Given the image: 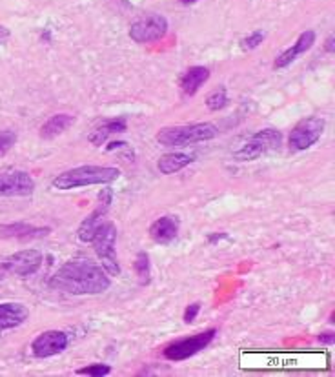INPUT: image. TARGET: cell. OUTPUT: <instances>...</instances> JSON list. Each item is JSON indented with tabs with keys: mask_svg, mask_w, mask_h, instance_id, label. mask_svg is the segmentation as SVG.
<instances>
[{
	"mask_svg": "<svg viewBox=\"0 0 335 377\" xmlns=\"http://www.w3.org/2000/svg\"><path fill=\"white\" fill-rule=\"evenodd\" d=\"M51 288L71 295H99L112 286L108 272L90 259H71L55 272Z\"/></svg>",
	"mask_w": 335,
	"mask_h": 377,
	"instance_id": "obj_1",
	"label": "cell"
},
{
	"mask_svg": "<svg viewBox=\"0 0 335 377\" xmlns=\"http://www.w3.org/2000/svg\"><path fill=\"white\" fill-rule=\"evenodd\" d=\"M119 177H120L119 168H113V166L86 164V166H77V168H71V170L58 174L57 177L51 181V186H53V190L68 191L84 186H95V184L115 183Z\"/></svg>",
	"mask_w": 335,
	"mask_h": 377,
	"instance_id": "obj_2",
	"label": "cell"
},
{
	"mask_svg": "<svg viewBox=\"0 0 335 377\" xmlns=\"http://www.w3.org/2000/svg\"><path fill=\"white\" fill-rule=\"evenodd\" d=\"M219 135V129L211 122H197V124L171 126V128H162L157 133V142L166 148H177V146H190L197 142H206L216 139Z\"/></svg>",
	"mask_w": 335,
	"mask_h": 377,
	"instance_id": "obj_3",
	"label": "cell"
},
{
	"mask_svg": "<svg viewBox=\"0 0 335 377\" xmlns=\"http://www.w3.org/2000/svg\"><path fill=\"white\" fill-rule=\"evenodd\" d=\"M93 248L100 266L108 272L110 277H117L120 274L119 259H117V226L112 221H102L93 237Z\"/></svg>",
	"mask_w": 335,
	"mask_h": 377,
	"instance_id": "obj_4",
	"label": "cell"
},
{
	"mask_svg": "<svg viewBox=\"0 0 335 377\" xmlns=\"http://www.w3.org/2000/svg\"><path fill=\"white\" fill-rule=\"evenodd\" d=\"M281 142H282V135L279 129L265 128L261 129V132H257L255 135H252L245 144L240 146L235 154H233V159L239 162L255 161V159H259L261 155L279 149Z\"/></svg>",
	"mask_w": 335,
	"mask_h": 377,
	"instance_id": "obj_5",
	"label": "cell"
},
{
	"mask_svg": "<svg viewBox=\"0 0 335 377\" xmlns=\"http://www.w3.org/2000/svg\"><path fill=\"white\" fill-rule=\"evenodd\" d=\"M217 330L216 328H210L206 331H201V334H195L191 337H182V339L175 341V343L168 344L164 349V357L168 361H184L190 359L191 356L199 354L201 350H204L208 344L213 341Z\"/></svg>",
	"mask_w": 335,
	"mask_h": 377,
	"instance_id": "obj_6",
	"label": "cell"
},
{
	"mask_svg": "<svg viewBox=\"0 0 335 377\" xmlns=\"http://www.w3.org/2000/svg\"><path fill=\"white\" fill-rule=\"evenodd\" d=\"M42 253L38 250L28 248L15 252L8 257L0 261V270L4 274L18 275V277H29V275L37 274L42 266Z\"/></svg>",
	"mask_w": 335,
	"mask_h": 377,
	"instance_id": "obj_7",
	"label": "cell"
},
{
	"mask_svg": "<svg viewBox=\"0 0 335 377\" xmlns=\"http://www.w3.org/2000/svg\"><path fill=\"white\" fill-rule=\"evenodd\" d=\"M324 126H326V122L321 117H307V119H302L292 129L290 137H288L290 149H294V152H304V149L312 148L321 139V135H323Z\"/></svg>",
	"mask_w": 335,
	"mask_h": 377,
	"instance_id": "obj_8",
	"label": "cell"
},
{
	"mask_svg": "<svg viewBox=\"0 0 335 377\" xmlns=\"http://www.w3.org/2000/svg\"><path fill=\"white\" fill-rule=\"evenodd\" d=\"M166 33H168V21L157 13L139 18L129 26V37L137 44H149V42L161 41Z\"/></svg>",
	"mask_w": 335,
	"mask_h": 377,
	"instance_id": "obj_9",
	"label": "cell"
},
{
	"mask_svg": "<svg viewBox=\"0 0 335 377\" xmlns=\"http://www.w3.org/2000/svg\"><path fill=\"white\" fill-rule=\"evenodd\" d=\"M70 344V337L66 331L60 330H48L42 331L41 336H37L31 343V354L37 359H48V357L58 356L68 349Z\"/></svg>",
	"mask_w": 335,
	"mask_h": 377,
	"instance_id": "obj_10",
	"label": "cell"
},
{
	"mask_svg": "<svg viewBox=\"0 0 335 377\" xmlns=\"http://www.w3.org/2000/svg\"><path fill=\"white\" fill-rule=\"evenodd\" d=\"M35 191V181L28 171H0V197H28Z\"/></svg>",
	"mask_w": 335,
	"mask_h": 377,
	"instance_id": "obj_11",
	"label": "cell"
},
{
	"mask_svg": "<svg viewBox=\"0 0 335 377\" xmlns=\"http://www.w3.org/2000/svg\"><path fill=\"white\" fill-rule=\"evenodd\" d=\"M110 204H112V190H104V193H100V203L99 206H97V210H93V212L80 223L79 230H77L79 240H83V243H91V240H93L97 228H99L100 223L104 221V216L108 213Z\"/></svg>",
	"mask_w": 335,
	"mask_h": 377,
	"instance_id": "obj_12",
	"label": "cell"
},
{
	"mask_svg": "<svg viewBox=\"0 0 335 377\" xmlns=\"http://www.w3.org/2000/svg\"><path fill=\"white\" fill-rule=\"evenodd\" d=\"M315 44V31H312V29H307V31H302L301 35H299L297 42H295L294 46L288 48V50L282 51L281 55H279L277 58H275V63H273V68L275 70H282V68H288L292 63H294L295 58L299 57V55L307 53L308 50H310L312 46Z\"/></svg>",
	"mask_w": 335,
	"mask_h": 377,
	"instance_id": "obj_13",
	"label": "cell"
},
{
	"mask_svg": "<svg viewBox=\"0 0 335 377\" xmlns=\"http://www.w3.org/2000/svg\"><path fill=\"white\" fill-rule=\"evenodd\" d=\"M51 232V228H42L28 223H13L0 226V239H15V240H31L41 239Z\"/></svg>",
	"mask_w": 335,
	"mask_h": 377,
	"instance_id": "obj_14",
	"label": "cell"
},
{
	"mask_svg": "<svg viewBox=\"0 0 335 377\" xmlns=\"http://www.w3.org/2000/svg\"><path fill=\"white\" fill-rule=\"evenodd\" d=\"M179 228H181L179 217H159V219L149 226V237H151V240H155L157 245H168V243H171V240L179 235Z\"/></svg>",
	"mask_w": 335,
	"mask_h": 377,
	"instance_id": "obj_15",
	"label": "cell"
},
{
	"mask_svg": "<svg viewBox=\"0 0 335 377\" xmlns=\"http://www.w3.org/2000/svg\"><path fill=\"white\" fill-rule=\"evenodd\" d=\"M28 317L29 310L22 303H0V331L21 326Z\"/></svg>",
	"mask_w": 335,
	"mask_h": 377,
	"instance_id": "obj_16",
	"label": "cell"
},
{
	"mask_svg": "<svg viewBox=\"0 0 335 377\" xmlns=\"http://www.w3.org/2000/svg\"><path fill=\"white\" fill-rule=\"evenodd\" d=\"M210 79V70L204 66H193L181 77V90L184 95L193 97L199 92L204 83Z\"/></svg>",
	"mask_w": 335,
	"mask_h": 377,
	"instance_id": "obj_17",
	"label": "cell"
},
{
	"mask_svg": "<svg viewBox=\"0 0 335 377\" xmlns=\"http://www.w3.org/2000/svg\"><path fill=\"white\" fill-rule=\"evenodd\" d=\"M75 117L68 115V113H57V115L50 117L48 122H44V126L41 128V137L46 141H51V139L63 135L70 126H73Z\"/></svg>",
	"mask_w": 335,
	"mask_h": 377,
	"instance_id": "obj_18",
	"label": "cell"
},
{
	"mask_svg": "<svg viewBox=\"0 0 335 377\" xmlns=\"http://www.w3.org/2000/svg\"><path fill=\"white\" fill-rule=\"evenodd\" d=\"M193 162V157L188 154H181V152H174V154H166L159 159L157 168L162 175H171L177 171L184 170L186 166Z\"/></svg>",
	"mask_w": 335,
	"mask_h": 377,
	"instance_id": "obj_19",
	"label": "cell"
},
{
	"mask_svg": "<svg viewBox=\"0 0 335 377\" xmlns=\"http://www.w3.org/2000/svg\"><path fill=\"white\" fill-rule=\"evenodd\" d=\"M126 129H128V122H126V119H122V117H119V119L106 120L104 124H100L95 132L91 133L90 142L91 144L100 146L102 142H106V139H108L110 135H115V133H124Z\"/></svg>",
	"mask_w": 335,
	"mask_h": 377,
	"instance_id": "obj_20",
	"label": "cell"
},
{
	"mask_svg": "<svg viewBox=\"0 0 335 377\" xmlns=\"http://www.w3.org/2000/svg\"><path fill=\"white\" fill-rule=\"evenodd\" d=\"M135 272L137 277H139V282L141 285H148L149 277H151V270H149V257L146 252H139L137 253L135 259Z\"/></svg>",
	"mask_w": 335,
	"mask_h": 377,
	"instance_id": "obj_21",
	"label": "cell"
},
{
	"mask_svg": "<svg viewBox=\"0 0 335 377\" xmlns=\"http://www.w3.org/2000/svg\"><path fill=\"white\" fill-rule=\"evenodd\" d=\"M226 104H228V95L224 87H219L216 92H211L206 99V106L208 110H211V112H219V110H223Z\"/></svg>",
	"mask_w": 335,
	"mask_h": 377,
	"instance_id": "obj_22",
	"label": "cell"
},
{
	"mask_svg": "<svg viewBox=\"0 0 335 377\" xmlns=\"http://www.w3.org/2000/svg\"><path fill=\"white\" fill-rule=\"evenodd\" d=\"M79 376H90V377H104L112 373V366L104 365V363H95V365H87L84 368L77 370Z\"/></svg>",
	"mask_w": 335,
	"mask_h": 377,
	"instance_id": "obj_23",
	"label": "cell"
},
{
	"mask_svg": "<svg viewBox=\"0 0 335 377\" xmlns=\"http://www.w3.org/2000/svg\"><path fill=\"white\" fill-rule=\"evenodd\" d=\"M266 35L262 33L261 29H257V31H252V33L248 35V37H245L243 41H240V48L245 51H252L255 50V48H259L262 44V41H265Z\"/></svg>",
	"mask_w": 335,
	"mask_h": 377,
	"instance_id": "obj_24",
	"label": "cell"
},
{
	"mask_svg": "<svg viewBox=\"0 0 335 377\" xmlns=\"http://www.w3.org/2000/svg\"><path fill=\"white\" fill-rule=\"evenodd\" d=\"M15 142H17V133L13 129H2L0 132V157L8 154L9 149L15 146Z\"/></svg>",
	"mask_w": 335,
	"mask_h": 377,
	"instance_id": "obj_25",
	"label": "cell"
},
{
	"mask_svg": "<svg viewBox=\"0 0 335 377\" xmlns=\"http://www.w3.org/2000/svg\"><path fill=\"white\" fill-rule=\"evenodd\" d=\"M199 312H201V303H191L190 307L184 310V323H188V324L193 323L195 317L199 315Z\"/></svg>",
	"mask_w": 335,
	"mask_h": 377,
	"instance_id": "obj_26",
	"label": "cell"
},
{
	"mask_svg": "<svg viewBox=\"0 0 335 377\" xmlns=\"http://www.w3.org/2000/svg\"><path fill=\"white\" fill-rule=\"evenodd\" d=\"M319 341L323 344H334L335 343V334L334 331H323L321 336H319Z\"/></svg>",
	"mask_w": 335,
	"mask_h": 377,
	"instance_id": "obj_27",
	"label": "cell"
},
{
	"mask_svg": "<svg viewBox=\"0 0 335 377\" xmlns=\"http://www.w3.org/2000/svg\"><path fill=\"white\" fill-rule=\"evenodd\" d=\"M335 38H334V35H330V37L326 38V44H324V50L328 51V53H334L335 51Z\"/></svg>",
	"mask_w": 335,
	"mask_h": 377,
	"instance_id": "obj_28",
	"label": "cell"
},
{
	"mask_svg": "<svg viewBox=\"0 0 335 377\" xmlns=\"http://www.w3.org/2000/svg\"><path fill=\"white\" fill-rule=\"evenodd\" d=\"M193 2H197V0H181V4L188 6V4H193Z\"/></svg>",
	"mask_w": 335,
	"mask_h": 377,
	"instance_id": "obj_29",
	"label": "cell"
}]
</instances>
